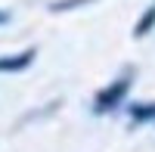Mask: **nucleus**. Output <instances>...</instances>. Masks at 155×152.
I'll use <instances>...</instances> for the list:
<instances>
[{
  "label": "nucleus",
  "mask_w": 155,
  "mask_h": 152,
  "mask_svg": "<svg viewBox=\"0 0 155 152\" xmlns=\"http://www.w3.org/2000/svg\"><path fill=\"white\" fill-rule=\"evenodd\" d=\"M127 87H130V78H118V81H112V87H106L99 96H96V112H109V109H115L124 99V93H127Z\"/></svg>",
  "instance_id": "nucleus-1"
},
{
  "label": "nucleus",
  "mask_w": 155,
  "mask_h": 152,
  "mask_svg": "<svg viewBox=\"0 0 155 152\" xmlns=\"http://www.w3.org/2000/svg\"><path fill=\"white\" fill-rule=\"evenodd\" d=\"M130 118L134 121H155V103H134Z\"/></svg>",
  "instance_id": "nucleus-2"
},
{
  "label": "nucleus",
  "mask_w": 155,
  "mask_h": 152,
  "mask_svg": "<svg viewBox=\"0 0 155 152\" xmlns=\"http://www.w3.org/2000/svg\"><path fill=\"white\" fill-rule=\"evenodd\" d=\"M152 22H155V3L146 9V16L143 19H140V25H137V34H146L149 28H152Z\"/></svg>",
  "instance_id": "nucleus-3"
},
{
  "label": "nucleus",
  "mask_w": 155,
  "mask_h": 152,
  "mask_svg": "<svg viewBox=\"0 0 155 152\" xmlns=\"http://www.w3.org/2000/svg\"><path fill=\"white\" fill-rule=\"evenodd\" d=\"M0 22H6V16H3V12H0Z\"/></svg>",
  "instance_id": "nucleus-4"
}]
</instances>
